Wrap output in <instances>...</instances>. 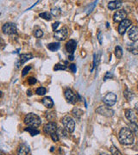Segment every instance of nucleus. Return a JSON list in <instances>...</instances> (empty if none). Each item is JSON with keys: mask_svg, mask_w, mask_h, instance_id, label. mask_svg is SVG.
I'll list each match as a JSON object with an SVG mask.
<instances>
[{"mask_svg": "<svg viewBox=\"0 0 138 155\" xmlns=\"http://www.w3.org/2000/svg\"><path fill=\"white\" fill-rule=\"evenodd\" d=\"M60 47H61V45H60L59 42H52V43H49V44L48 45V50H50V51H52V52L57 51V50L60 48Z\"/></svg>", "mask_w": 138, "mask_h": 155, "instance_id": "aec40b11", "label": "nucleus"}, {"mask_svg": "<svg viewBox=\"0 0 138 155\" xmlns=\"http://www.w3.org/2000/svg\"><path fill=\"white\" fill-rule=\"evenodd\" d=\"M126 17H127L126 12L124 10H119L117 12H115V14L113 16V20L115 23H119V22L121 23L126 19Z\"/></svg>", "mask_w": 138, "mask_h": 155, "instance_id": "1a4fd4ad", "label": "nucleus"}, {"mask_svg": "<svg viewBox=\"0 0 138 155\" xmlns=\"http://www.w3.org/2000/svg\"><path fill=\"white\" fill-rule=\"evenodd\" d=\"M36 83V79L35 78H33V77H30L29 79V84L30 85H34Z\"/></svg>", "mask_w": 138, "mask_h": 155, "instance_id": "58836bf2", "label": "nucleus"}, {"mask_svg": "<svg viewBox=\"0 0 138 155\" xmlns=\"http://www.w3.org/2000/svg\"><path fill=\"white\" fill-rule=\"evenodd\" d=\"M76 47H77V43L74 40H70L66 44V49L71 55H73V53L76 49Z\"/></svg>", "mask_w": 138, "mask_h": 155, "instance_id": "f8f14e48", "label": "nucleus"}, {"mask_svg": "<svg viewBox=\"0 0 138 155\" xmlns=\"http://www.w3.org/2000/svg\"><path fill=\"white\" fill-rule=\"evenodd\" d=\"M27 94H28V95H29V96H31V95H32V94H31V92H30V90H29V91H28V92H27Z\"/></svg>", "mask_w": 138, "mask_h": 155, "instance_id": "a18cd8bd", "label": "nucleus"}, {"mask_svg": "<svg viewBox=\"0 0 138 155\" xmlns=\"http://www.w3.org/2000/svg\"><path fill=\"white\" fill-rule=\"evenodd\" d=\"M129 38L133 41H138V27H132L130 31H129Z\"/></svg>", "mask_w": 138, "mask_h": 155, "instance_id": "ddd939ff", "label": "nucleus"}, {"mask_svg": "<svg viewBox=\"0 0 138 155\" xmlns=\"http://www.w3.org/2000/svg\"><path fill=\"white\" fill-rule=\"evenodd\" d=\"M69 60L70 61H73V55H70L69 56Z\"/></svg>", "mask_w": 138, "mask_h": 155, "instance_id": "c03bdc74", "label": "nucleus"}, {"mask_svg": "<svg viewBox=\"0 0 138 155\" xmlns=\"http://www.w3.org/2000/svg\"><path fill=\"white\" fill-rule=\"evenodd\" d=\"M30 153V148L26 144H22L17 149V155H28Z\"/></svg>", "mask_w": 138, "mask_h": 155, "instance_id": "4468645a", "label": "nucleus"}, {"mask_svg": "<svg viewBox=\"0 0 138 155\" xmlns=\"http://www.w3.org/2000/svg\"><path fill=\"white\" fill-rule=\"evenodd\" d=\"M2 31L3 34H17V26L15 23H6L3 25L2 27Z\"/></svg>", "mask_w": 138, "mask_h": 155, "instance_id": "20e7f679", "label": "nucleus"}, {"mask_svg": "<svg viewBox=\"0 0 138 155\" xmlns=\"http://www.w3.org/2000/svg\"><path fill=\"white\" fill-rule=\"evenodd\" d=\"M31 69V66L30 65H28V66H26V67H24L23 68V76H25L29 72H30V70Z\"/></svg>", "mask_w": 138, "mask_h": 155, "instance_id": "f704fd0d", "label": "nucleus"}, {"mask_svg": "<svg viewBox=\"0 0 138 155\" xmlns=\"http://www.w3.org/2000/svg\"><path fill=\"white\" fill-rule=\"evenodd\" d=\"M115 55L117 59H121L123 56V49L121 48V47L117 46L115 48Z\"/></svg>", "mask_w": 138, "mask_h": 155, "instance_id": "393cba45", "label": "nucleus"}, {"mask_svg": "<svg viewBox=\"0 0 138 155\" xmlns=\"http://www.w3.org/2000/svg\"><path fill=\"white\" fill-rule=\"evenodd\" d=\"M59 25H60V23H59V22L54 23H53V25H52L53 30H55H55H56V29H57V28L59 27Z\"/></svg>", "mask_w": 138, "mask_h": 155, "instance_id": "ea45409f", "label": "nucleus"}, {"mask_svg": "<svg viewBox=\"0 0 138 155\" xmlns=\"http://www.w3.org/2000/svg\"><path fill=\"white\" fill-rule=\"evenodd\" d=\"M41 18H43V19H45V20H47V21H50L51 20V15H50V13H48V12H42V13H40V15H39Z\"/></svg>", "mask_w": 138, "mask_h": 155, "instance_id": "cd10ccee", "label": "nucleus"}, {"mask_svg": "<svg viewBox=\"0 0 138 155\" xmlns=\"http://www.w3.org/2000/svg\"><path fill=\"white\" fill-rule=\"evenodd\" d=\"M47 92V90L44 88V87H39V88H37L36 89V91H35V93L37 94V95H39V96H43V95H45Z\"/></svg>", "mask_w": 138, "mask_h": 155, "instance_id": "7c9ffc66", "label": "nucleus"}, {"mask_svg": "<svg viewBox=\"0 0 138 155\" xmlns=\"http://www.w3.org/2000/svg\"><path fill=\"white\" fill-rule=\"evenodd\" d=\"M100 155H108V154H101Z\"/></svg>", "mask_w": 138, "mask_h": 155, "instance_id": "49530a36", "label": "nucleus"}, {"mask_svg": "<svg viewBox=\"0 0 138 155\" xmlns=\"http://www.w3.org/2000/svg\"><path fill=\"white\" fill-rule=\"evenodd\" d=\"M125 116L131 123H136V121H137V116L132 110H125Z\"/></svg>", "mask_w": 138, "mask_h": 155, "instance_id": "2eb2a0df", "label": "nucleus"}, {"mask_svg": "<svg viewBox=\"0 0 138 155\" xmlns=\"http://www.w3.org/2000/svg\"><path fill=\"white\" fill-rule=\"evenodd\" d=\"M65 97H66L67 101L69 103H72V104L76 103V102L78 100L77 96L72 92V91L70 90V89H67L65 91Z\"/></svg>", "mask_w": 138, "mask_h": 155, "instance_id": "9b49d317", "label": "nucleus"}, {"mask_svg": "<svg viewBox=\"0 0 138 155\" xmlns=\"http://www.w3.org/2000/svg\"><path fill=\"white\" fill-rule=\"evenodd\" d=\"M130 25H131V21H130V20H129V19L124 20L123 22L120 23V24H119V26H118V33H119L121 35L124 34V33L126 32L127 29H128Z\"/></svg>", "mask_w": 138, "mask_h": 155, "instance_id": "9d476101", "label": "nucleus"}, {"mask_svg": "<svg viewBox=\"0 0 138 155\" xmlns=\"http://www.w3.org/2000/svg\"><path fill=\"white\" fill-rule=\"evenodd\" d=\"M98 38H99V42L101 43V42H102V41H101V31H99V34H98Z\"/></svg>", "mask_w": 138, "mask_h": 155, "instance_id": "79ce46f5", "label": "nucleus"}, {"mask_svg": "<svg viewBox=\"0 0 138 155\" xmlns=\"http://www.w3.org/2000/svg\"><path fill=\"white\" fill-rule=\"evenodd\" d=\"M68 29L66 27L59 30H56L54 34V37L55 38V40L57 41H64L67 37H68Z\"/></svg>", "mask_w": 138, "mask_h": 155, "instance_id": "0eeeda50", "label": "nucleus"}, {"mask_svg": "<svg viewBox=\"0 0 138 155\" xmlns=\"http://www.w3.org/2000/svg\"><path fill=\"white\" fill-rule=\"evenodd\" d=\"M135 110H136V111L137 112V114H138V103H136V105H135Z\"/></svg>", "mask_w": 138, "mask_h": 155, "instance_id": "37998d69", "label": "nucleus"}, {"mask_svg": "<svg viewBox=\"0 0 138 155\" xmlns=\"http://www.w3.org/2000/svg\"><path fill=\"white\" fill-rule=\"evenodd\" d=\"M51 14L55 17H59L61 14V10L60 8H53L51 10Z\"/></svg>", "mask_w": 138, "mask_h": 155, "instance_id": "c85d7f7f", "label": "nucleus"}, {"mask_svg": "<svg viewBox=\"0 0 138 155\" xmlns=\"http://www.w3.org/2000/svg\"><path fill=\"white\" fill-rule=\"evenodd\" d=\"M121 6H122L121 1H111V2H109V3H108V8L110 10H117V9L120 8Z\"/></svg>", "mask_w": 138, "mask_h": 155, "instance_id": "dca6fc26", "label": "nucleus"}, {"mask_svg": "<svg viewBox=\"0 0 138 155\" xmlns=\"http://www.w3.org/2000/svg\"><path fill=\"white\" fill-rule=\"evenodd\" d=\"M124 97H125L127 100H131V99L135 96L133 92H131V91L129 90V89H126V90L124 92Z\"/></svg>", "mask_w": 138, "mask_h": 155, "instance_id": "4be33fe9", "label": "nucleus"}, {"mask_svg": "<svg viewBox=\"0 0 138 155\" xmlns=\"http://www.w3.org/2000/svg\"><path fill=\"white\" fill-rule=\"evenodd\" d=\"M72 115H73V116H74L76 119L79 120V119L82 117V116L84 115V112H83V110H81L79 109V108H74V109L72 110Z\"/></svg>", "mask_w": 138, "mask_h": 155, "instance_id": "6ab92c4d", "label": "nucleus"}, {"mask_svg": "<svg viewBox=\"0 0 138 155\" xmlns=\"http://www.w3.org/2000/svg\"><path fill=\"white\" fill-rule=\"evenodd\" d=\"M62 124L64 126V128L68 132V133H72L74 131V127H75V122L72 119V117H71L70 116H66L62 118L61 120Z\"/></svg>", "mask_w": 138, "mask_h": 155, "instance_id": "7ed1b4c3", "label": "nucleus"}, {"mask_svg": "<svg viewBox=\"0 0 138 155\" xmlns=\"http://www.w3.org/2000/svg\"><path fill=\"white\" fill-rule=\"evenodd\" d=\"M67 66L63 64H56L54 67L55 71H60V70H66Z\"/></svg>", "mask_w": 138, "mask_h": 155, "instance_id": "2f4dec72", "label": "nucleus"}, {"mask_svg": "<svg viewBox=\"0 0 138 155\" xmlns=\"http://www.w3.org/2000/svg\"><path fill=\"white\" fill-rule=\"evenodd\" d=\"M111 77H112V74L110 72H107L106 75H105V77H104V80L105 81V80H107L108 78H111Z\"/></svg>", "mask_w": 138, "mask_h": 155, "instance_id": "a19ab883", "label": "nucleus"}, {"mask_svg": "<svg viewBox=\"0 0 138 155\" xmlns=\"http://www.w3.org/2000/svg\"><path fill=\"white\" fill-rule=\"evenodd\" d=\"M137 89H138V85H137Z\"/></svg>", "mask_w": 138, "mask_h": 155, "instance_id": "de8ad7c7", "label": "nucleus"}, {"mask_svg": "<svg viewBox=\"0 0 138 155\" xmlns=\"http://www.w3.org/2000/svg\"><path fill=\"white\" fill-rule=\"evenodd\" d=\"M51 138H52V140L55 141V142H56V141H59V136H58V134H56V133H55V134H51Z\"/></svg>", "mask_w": 138, "mask_h": 155, "instance_id": "e433bc0d", "label": "nucleus"}, {"mask_svg": "<svg viewBox=\"0 0 138 155\" xmlns=\"http://www.w3.org/2000/svg\"><path fill=\"white\" fill-rule=\"evenodd\" d=\"M25 131H28L32 136L37 135V134H39V133H40V131H39L38 129H36L35 127H30L25 128Z\"/></svg>", "mask_w": 138, "mask_h": 155, "instance_id": "b1692460", "label": "nucleus"}, {"mask_svg": "<svg viewBox=\"0 0 138 155\" xmlns=\"http://www.w3.org/2000/svg\"><path fill=\"white\" fill-rule=\"evenodd\" d=\"M70 70L72 71V72H73V73H75L76 72V71H77V67H76V65L75 64H72V65H70Z\"/></svg>", "mask_w": 138, "mask_h": 155, "instance_id": "4c0bfd02", "label": "nucleus"}, {"mask_svg": "<svg viewBox=\"0 0 138 155\" xmlns=\"http://www.w3.org/2000/svg\"><path fill=\"white\" fill-rule=\"evenodd\" d=\"M57 129H58L57 125H56L55 123H53V122L46 124L44 126V128H43L44 133L47 134H50V135L53 134H55V133H56Z\"/></svg>", "mask_w": 138, "mask_h": 155, "instance_id": "6e6552de", "label": "nucleus"}, {"mask_svg": "<svg viewBox=\"0 0 138 155\" xmlns=\"http://www.w3.org/2000/svg\"><path fill=\"white\" fill-rule=\"evenodd\" d=\"M24 123L30 127H39L41 123V118L35 115L34 113H30L28 114L25 118H24Z\"/></svg>", "mask_w": 138, "mask_h": 155, "instance_id": "f03ea898", "label": "nucleus"}, {"mask_svg": "<svg viewBox=\"0 0 138 155\" xmlns=\"http://www.w3.org/2000/svg\"><path fill=\"white\" fill-rule=\"evenodd\" d=\"M32 58H33V55L31 54H23L20 55V63H21V65H23Z\"/></svg>", "mask_w": 138, "mask_h": 155, "instance_id": "a211bd4d", "label": "nucleus"}, {"mask_svg": "<svg viewBox=\"0 0 138 155\" xmlns=\"http://www.w3.org/2000/svg\"><path fill=\"white\" fill-rule=\"evenodd\" d=\"M118 139L121 144L129 146L134 142V134L129 127H123L119 132Z\"/></svg>", "mask_w": 138, "mask_h": 155, "instance_id": "f257e3e1", "label": "nucleus"}, {"mask_svg": "<svg viewBox=\"0 0 138 155\" xmlns=\"http://www.w3.org/2000/svg\"><path fill=\"white\" fill-rule=\"evenodd\" d=\"M128 49H129V51H130L131 54H135V55H138L137 46H131V48H128Z\"/></svg>", "mask_w": 138, "mask_h": 155, "instance_id": "473e14b6", "label": "nucleus"}, {"mask_svg": "<svg viewBox=\"0 0 138 155\" xmlns=\"http://www.w3.org/2000/svg\"><path fill=\"white\" fill-rule=\"evenodd\" d=\"M34 34L36 38H41L43 35V31L41 30H37L34 32Z\"/></svg>", "mask_w": 138, "mask_h": 155, "instance_id": "72a5a7b5", "label": "nucleus"}, {"mask_svg": "<svg viewBox=\"0 0 138 155\" xmlns=\"http://www.w3.org/2000/svg\"><path fill=\"white\" fill-rule=\"evenodd\" d=\"M137 155H138V154H137Z\"/></svg>", "mask_w": 138, "mask_h": 155, "instance_id": "09e8293b", "label": "nucleus"}, {"mask_svg": "<svg viewBox=\"0 0 138 155\" xmlns=\"http://www.w3.org/2000/svg\"><path fill=\"white\" fill-rule=\"evenodd\" d=\"M130 129L132 131L133 134L138 136V125L136 123H131L130 125Z\"/></svg>", "mask_w": 138, "mask_h": 155, "instance_id": "5701e85b", "label": "nucleus"}, {"mask_svg": "<svg viewBox=\"0 0 138 155\" xmlns=\"http://www.w3.org/2000/svg\"><path fill=\"white\" fill-rule=\"evenodd\" d=\"M99 58H100V53H99V54H98V55H97L96 54H94V61H93V65H92V67L91 71H92L94 67L98 66V64H99Z\"/></svg>", "mask_w": 138, "mask_h": 155, "instance_id": "bb28decb", "label": "nucleus"}, {"mask_svg": "<svg viewBox=\"0 0 138 155\" xmlns=\"http://www.w3.org/2000/svg\"><path fill=\"white\" fill-rule=\"evenodd\" d=\"M96 3H97V2L95 1V2L91 5V7L89 6V9H86V13H87V14H89V13H91V12L92 11V10L94 9V7H95V5H96Z\"/></svg>", "mask_w": 138, "mask_h": 155, "instance_id": "c9c22d12", "label": "nucleus"}, {"mask_svg": "<svg viewBox=\"0 0 138 155\" xmlns=\"http://www.w3.org/2000/svg\"><path fill=\"white\" fill-rule=\"evenodd\" d=\"M110 154L112 155H122V154L120 153V151L114 146H111L110 148Z\"/></svg>", "mask_w": 138, "mask_h": 155, "instance_id": "c756f323", "label": "nucleus"}, {"mask_svg": "<svg viewBox=\"0 0 138 155\" xmlns=\"http://www.w3.org/2000/svg\"><path fill=\"white\" fill-rule=\"evenodd\" d=\"M46 117L48 121H54L56 117L55 112V111H49L46 113Z\"/></svg>", "mask_w": 138, "mask_h": 155, "instance_id": "a878e982", "label": "nucleus"}, {"mask_svg": "<svg viewBox=\"0 0 138 155\" xmlns=\"http://www.w3.org/2000/svg\"><path fill=\"white\" fill-rule=\"evenodd\" d=\"M42 103H43V105H44L46 108H48V109H51V108L54 106V102H53L52 98L49 97V96H45V97H43V99H42Z\"/></svg>", "mask_w": 138, "mask_h": 155, "instance_id": "f3484780", "label": "nucleus"}, {"mask_svg": "<svg viewBox=\"0 0 138 155\" xmlns=\"http://www.w3.org/2000/svg\"><path fill=\"white\" fill-rule=\"evenodd\" d=\"M96 112L106 117H111L114 115V111L107 106H99L96 110Z\"/></svg>", "mask_w": 138, "mask_h": 155, "instance_id": "423d86ee", "label": "nucleus"}, {"mask_svg": "<svg viewBox=\"0 0 138 155\" xmlns=\"http://www.w3.org/2000/svg\"><path fill=\"white\" fill-rule=\"evenodd\" d=\"M68 131L65 129V128H62V127H59L58 129H57V132H56V134H58V136L60 137V138H67L68 137V133H67Z\"/></svg>", "mask_w": 138, "mask_h": 155, "instance_id": "412c9836", "label": "nucleus"}, {"mask_svg": "<svg viewBox=\"0 0 138 155\" xmlns=\"http://www.w3.org/2000/svg\"><path fill=\"white\" fill-rule=\"evenodd\" d=\"M117 99V97L114 93L110 92L104 97L103 102L107 106H113L116 103Z\"/></svg>", "mask_w": 138, "mask_h": 155, "instance_id": "39448f33", "label": "nucleus"}]
</instances>
